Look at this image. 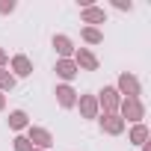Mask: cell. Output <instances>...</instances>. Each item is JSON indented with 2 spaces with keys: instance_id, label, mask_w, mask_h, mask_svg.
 Segmentation results:
<instances>
[{
  "instance_id": "52a82bcc",
  "label": "cell",
  "mask_w": 151,
  "mask_h": 151,
  "mask_svg": "<svg viewBox=\"0 0 151 151\" xmlns=\"http://www.w3.org/2000/svg\"><path fill=\"white\" fill-rule=\"evenodd\" d=\"M74 107H80V116H83V119H98V113H101V110H98L95 95H80Z\"/></svg>"
},
{
  "instance_id": "7402d4cb",
  "label": "cell",
  "mask_w": 151,
  "mask_h": 151,
  "mask_svg": "<svg viewBox=\"0 0 151 151\" xmlns=\"http://www.w3.org/2000/svg\"><path fill=\"white\" fill-rule=\"evenodd\" d=\"M142 151H151V145H148V142H145V145H142Z\"/></svg>"
},
{
  "instance_id": "5b68a950",
  "label": "cell",
  "mask_w": 151,
  "mask_h": 151,
  "mask_svg": "<svg viewBox=\"0 0 151 151\" xmlns=\"http://www.w3.org/2000/svg\"><path fill=\"white\" fill-rule=\"evenodd\" d=\"M74 65L83 68V71H98V56L89 47H77L74 50Z\"/></svg>"
},
{
  "instance_id": "30bf717a",
  "label": "cell",
  "mask_w": 151,
  "mask_h": 151,
  "mask_svg": "<svg viewBox=\"0 0 151 151\" xmlns=\"http://www.w3.org/2000/svg\"><path fill=\"white\" fill-rule=\"evenodd\" d=\"M53 47H56L59 59H71V56H74V50H77V47L71 45V39H68V36H53Z\"/></svg>"
},
{
  "instance_id": "8fae6325",
  "label": "cell",
  "mask_w": 151,
  "mask_h": 151,
  "mask_svg": "<svg viewBox=\"0 0 151 151\" xmlns=\"http://www.w3.org/2000/svg\"><path fill=\"white\" fill-rule=\"evenodd\" d=\"M77 65H74V59H56V74H59V77L68 83V80H74V77H77Z\"/></svg>"
},
{
  "instance_id": "7c38bea8",
  "label": "cell",
  "mask_w": 151,
  "mask_h": 151,
  "mask_svg": "<svg viewBox=\"0 0 151 151\" xmlns=\"http://www.w3.org/2000/svg\"><path fill=\"white\" fill-rule=\"evenodd\" d=\"M80 18H83V24H104V21H107L104 9H98V6H86V9L80 12Z\"/></svg>"
},
{
  "instance_id": "3957f363",
  "label": "cell",
  "mask_w": 151,
  "mask_h": 151,
  "mask_svg": "<svg viewBox=\"0 0 151 151\" xmlns=\"http://www.w3.org/2000/svg\"><path fill=\"white\" fill-rule=\"evenodd\" d=\"M116 92L124 95V98H139V95H142V86H139V80L133 77V74L122 71V74H119V83H116Z\"/></svg>"
},
{
  "instance_id": "277c9868",
  "label": "cell",
  "mask_w": 151,
  "mask_h": 151,
  "mask_svg": "<svg viewBox=\"0 0 151 151\" xmlns=\"http://www.w3.org/2000/svg\"><path fill=\"white\" fill-rule=\"evenodd\" d=\"M27 139H30L33 148H42V151H47V148L53 145V136H50V130H45V127H27Z\"/></svg>"
},
{
  "instance_id": "7a4b0ae2",
  "label": "cell",
  "mask_w": 151,
  "mask_h": 151,
  "mask_svg": "<svg viewBox=\"0 0 151 151\" xmlns=\"http://www.w3.org/2000/svg\"><path fill=\"white\" fill-rule=\"evenodd\" d=\"M95 101H98V110H104L107 116L110 113H119V104H122V95L116 92V86H104L98 95H95Z\"/></svg>"
},
{
  "instance_id": "6da1fadb",
  "label": "cell",
  "mask_w": 151,
  "mask_h": 151,
  "mask_svg": "<svg viewBox=\"0 0 151 151\" xmlns=\"http://www.w3.org/2000/svg\"><path fill=\"white\" fill-rule=\"evenodd\" d=\"M119 119L127 124V122H133V124H139L142 119H145V104L139 101V98H122V104H119Z\"/></svg>"
},
{
  "instance_id": "603a6c76",
  "label": "cell",
  "mask_w": 151,
  "mask_h": 151,
  "mask_svg": "<svg viewBox=\"0 0 151 151\" xmlns=\"http://www.w3.org/2000/svg\"><path fill=\"white\" fill-rule=\"evenodd\" d=\"M33 151H42V148H33Z\"/></svg>"
},
{
  "instance_id": "5bb4252c",
  "label": "cell",
  "mask_w": 151,
  "mask_h": 151,
  "mask_svg": "<svg viewBox=\"0 0 151 151\" xmlns=\"http://www.w3.org/2000/svg\"><path fill=\"white\" fill-rule=\"evenodd\" d=\"M130 142L133 145H145L148 142V127L139 122V124H133V130H130Z\"/></svg>"
},
{
  "instance_id": "4fadbf2b",
  "label": "cell",
  "mask_w": 151,
  "mask_h": 151,
  "mask_svg": "<svg viewBox=\"0 0 151 151\" xmlns=\"http://www.w3.org/2000/svg\"><path fill=\"white\" fill-rule=\"evenodd\" d=\"M9 127H12V130H24V127H30V116H27L24 110H12V113H9Z\"/></svg>"
},
{
  "instance_id": "ba28073f",
  "label": "cell",
  "mask_w": 151,
  "mask_h": 151,
  "mask_svg": "<svg viewBox=\"0 0 151 151\" xmlns=\"http://www.w3.org/2000/svg\"><path fill=\"white\" fill-rule=\"evenodd\" d=\"M30 74H33V62H30V56H24V53L12 56V77L18 80V77H30Z\"/></svg>"
},
{
  "instance_id": "2e32d148",
  "label": "cell",
  "mask_w": 151,
  "mask_h": 151,
  "mask_svg": "<svg viewBox=\"0 0 151 151\" xmlns=\"http://www.w3.org/2000/svg\"><path fill=\"white\" fill-rule=\"evenodd\" d=\"M12 86H15V77H12V71L0 68V92H9Z\"/></svg>"
},
{
  "instance_id": "9a60e30c",
  "label": "cell",
  "mask_w": 151,
  "mask_h": 151,
  "mask_svg": "<svg viewBox=\"0 0 151 151\" xmlns=\"http://www.w3.org/2000/svg\"><path fill=\"white\" fill-rule=\"evenodd\" d=\"M83 42H89V45H101V42H104V33H101L98 27H83Z\"/></svg>"
},
{
  "instance_id": "8992f818",
  "label": "cell",
  "mask_w": 151,
  "mask_h": 151,
  "mask_svg": "<svg viewBox=\"0 0 151 151\" xmlns=\"http://www.w3.org/2000/svg\"><path fill=\"white\" fill-rule=\"evenodd\" d=\"M98 122H101V130L104 133H110V136H119L122 130H124V122L119 119V113H104V116H98Z\"/></svg>"
},
{
  "instance_id": "ac0fdd59",
  "label": "cell",
  "mask_w": 151,
  "mask_h": 151,
  "mask_svg": "<svg viewBox=\"0 0 151 151\" xmlns=\"http://www.w3.org/2000/svg\"><path fill=\"white\" fill-rule=\"evenodd\" d=\"M0 12H3V15L15 12V3H12V0H0Z\"/></svg>"
},
{
  "instance_id": "d6986e66",
  "label": "cell",
  "mask_w": 151,
  "mask_h": 151,
  "mask_svg": "<svg viewBox=\"0 0 151 151\" xmlns=\"http://www.w3.org/2000/svg\"><path fill=\"white\" fill-rule=\"evenodd\" d=\"M116 9H122V12H130V9H133V3H130V0H127V3H124V0H116Z\"/></svg>"
},
{
  "instance_id": "44dd1931",
  "label": "cell",
  "mask_w": 151,
  "mask_h": 151,
  "mask_svg": "<svg viewBox=\"0 0 151 151\" xmlns=\"http://www.w3.org/2000/svg\"><path fill=\"white\" fill-rule=\"evenodd\" d=\"M6 107V98H3V92H0V110H3Z\"/></svg>"
},
{
  "instance_id": "ffe728a7",
  "label": "cell",
  "mask_w": 151,
  "mask_h": 151,
  "mask_svg": "<svg viewBox=\"0 0 151 151\" xmlns=\"http://www.w3.org/2000/svg\"><path fill=\"white\" fill-rule=\"evenodd\" d=\"M6 62H9V53H6V50H3V47H0V68H3V65H6Z\"/></svg>"
},
{
  "instance_id": "e0dca14e",
  "label": "cell",
  "mask_w": 151,
  "mask_h": 151,
  "mask_svg": "<svg viewBox=\"0 0 151 151\" xmlns=\"http://www.w3.org/2000/svg\"><path fill=\"white\" fill-rule=\"evenodd\" d=\"M12 145H15V151H33V145H30V139H27V136H15V139H12Z\"/></svg>"
},
{
  "instance_id": "9c48e42d",
  "label": "cell",
  "mask_w": 151,
  "mask_h": 151,
  "mask_svg": "<svg viewBox=\"0 0 151 151\" xmlns=\"http://www.w3.org/2000/svg\"><path fill=\"white\" fill-rule=\"evenodd\" d=\"M53 95H56V101H59V107H65V110H68V107H74V104H77V92H74V89H71L68 83H62V86H56V92H53Z\"/></svg>"
}]
</instances>
